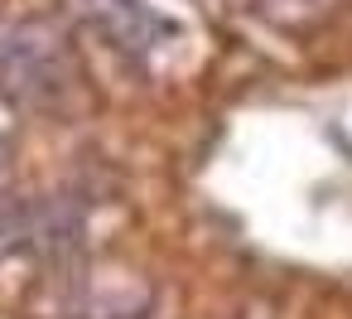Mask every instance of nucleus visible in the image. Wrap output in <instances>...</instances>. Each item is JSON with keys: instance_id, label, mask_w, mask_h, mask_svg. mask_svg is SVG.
<instances>
[{"instance_id": "nucleus-1", "label": "nucleus", "mask_w": 352, "mask_h": 319, "mask_svg": "<svg viewBox=\"0 0 352 319\" xmlns=\"http://www.w3.org/2000/svg\"><path fill=\"white\" fill-rule=\"evenodd\" d=\"M73 83L63 39L44 20L0 25V97L20 107H54Z\"/></svg>"}, {"instance_id": "nucleus-2", "label": "nucleus", "mask_w": 352, "mask_h": 319, "mask_svg": "<svg viewBox=\"0 0 352 319\" xmlns=\"http://www.w3.org/2000/svg\"><path fill=\"white\" fill-rule=\"evenodd\" d=\"M78 15L107 39L116 44L126 59H155L169 39H179V25L164 20L160 10H150L145 0H73Z\"/></svg>"}]
</instances>
